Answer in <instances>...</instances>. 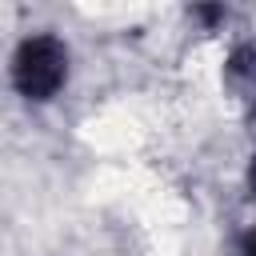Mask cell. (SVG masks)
Returning <instances> with one entry per match:
<instances>
[{"mask_svg": "<svg viewBox=\"0 0 256 256\" xmlns=\"http://www.w3.org/2000/svg\"><path fill=\"white\" fill-rule=\"evenodd\" d=\"M68 76V52L56 36L40 32V36H28L20 48H16V60H12V80L20 88V96L28 100H48L60 92Z\"/></svg>", "mask_w": 256, "mask_h": 256, "instance_id": "6da1fadb", "label": "cell"}, {"mask_svg": "<svg viewBox=\"0 0 256 256\" xmlns=\"http://www.w3.org/2000/svg\"><path fill=\"white\" fill-rule=\"evenodd\" d=\"M244 256H256V228L244 236Z\"/></svg>", "mask_w": 256, "mask_h": 256, "instance_id": "7a4b0ae2", "label": "cell"}]
</instances>
